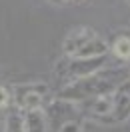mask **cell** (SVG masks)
I'll return each instance as SVG.
<instances>
[{
  "mask_svg": "<svg viewBox=\"0 0 130 132\" xmlns=\"http://www.w3.org/2000/svg\"><path fill=\"white\" fill-rule=\"evenodd\" d=\"M114 96V108L110 116L104 118L102 122H108V124H116V122H122L130 118V80L126 82H120V86L112 92Z\"/></svg>",
  "mask_w": 130,
  "mask_h": 132,
  "instance_id": "obj_1",
  "label": "cell"
},
{
  "mask_svg": "<svg viewBox=\"0 0 130 132\" xmlns=\"http://www.w3.org/2000/svg\"><path fill=\"white\" fill-rule=\"evenodd\" d=\"M106 66V56H94V58H74L70 66H68V74L80 80V78H86V76H92L100 72Z\"/></svg>",
  "mask_w": 130,
  "mask_h": 132,
  "instance_id": "obj_2",
  "label": "cell"
},
{
  "mask_svg": "<svg viewBox=\"0 0 130 132\" xmlns=\"http://www.w3.org/2000/svg\"><path fill=\"white\" fill-rule=\"evenodd\" d=\"M92 38H96V32H94V30H90V28H76V30H72V32L64 38L62 50H64L68 56H76Z\"/></svg>",
  "mask_w": 130,
  "mask_h": 132,
  "instance_id": "obj_3",
  "label": "cell"
},
{
  "mask_svg": "<svg viewBox=\"0 0 130 132\" xmlns=\"http://www.w3.org/2000/svg\"><path fill=\"white\" fill-rule=\"evenodd\" d=\"M44 92L46 88L42 86H20L16 90V104L18 108H22V110H36V108L42 106V96H44Z\"/></svg>",
  "mask_w": 130,
  "mask_h": 132,
  "instance_id": "obj_4",
  "label": "cell"
},
{
  "mask_svg": "<svg viewBox=\"0 0 130 132\" xmlns=\"http://www.w3.org/2000/svg\"><path fill=\"white\" fill-rule=\"evenodd\" d=\"M112 108H114V96H112V92H106V94L96 96V100L92 102L90 110H92V114H94V116H98L100 120H104V118L110 116Z\"/></svg>",
  "mask_w": 130,
  "mask_h": 132,
  "instance_id": "obj_5",
  "label": "cell"
},
{
  "mask_svg": "<svg viewBox=\"0 0 130 132\" xmlns=\"http://www.w3.org/2000/svg\"><path fill=\"white\" fill-rule=\"evenodd\" d=\"M26 122V132H46V116L40 108L28 110L24 116Z\"/></svg>",
  "mask_w": 130,
  "mask_h": 132,
  "instance_id": "obj_6",
  "label": "cell"
},
{
  "mask_svg": "<svg viewBox=\"0 0 130 132\" xmlns=\"http://www.w3.org/2000/svg\"><path fill=\"white\" fill-rule=\"evenodd\" d=\"M106 52H108V44L104 40H100V38H92V40L84 46V48L76 54L74 58H94V56H106Z\"/></svg>",
  "mask_w": 130,
  "mask_h": 132,
  "instance_id": "obj_7",
  "label": "cell"
},
{
  "mask_svg": "<svg viewBox=\"0 0 130 132\" xmlns=\"http://www.w3.org/2000/svg\"><path fill=\"white\" fill-rule=\"evenodd\" d=\"M4 132H26V122L24 116L20 114L18 110L10 112L6 116V122H4Z\"/></svg>",
  "mask_w": 130,
  "mask_h": 132,
  "instance_id": "obj_8",
  "label": "cell"
},
{
  "mask_svg": "<svg viewBox=\"0 0 130 132\" xmlns=\"http://www.w3.org/2000/svg\"><path fill=\"white\" fill-rule=\"evenodd\" d=\"M112 52L122 60H130V38L128 36H120L118 40L112 44Z\"/></svg>",
  "mask_w": 130,
  "mask_h": 132,
  "instance_id": "obj_9",
  "label": "cell"
},
{
  "mask_svg": "<svg viewBox=\"0 0 130 132\" xmlns=\"http://www.w3.org/2000/svg\"><path fill=\"white\" fill-rule=\"evenodd\" d=\"M60 132H82L80 124L74 122V120H68V122H64L62 126H60Z\"/></svg>",
  "mask_w": 130,
  "mask_h": 132,
  "instance_id": "obj_10",
  "label": "cell"
},
{
  "mask_svg": "<svg viewBox=\"0 0 130 132\" xmlns=\"http://www.w3.org/2000/svg\"><path fill=\"white\" fill-rule=\"evenodd\" d=\"M8 102H10V92H8V88L0 86V108L8 106Z\"/></svg>",
  "mask_w": 130,
  "mask_h": 132,
  "instance_id": "obj_11",
  "label": "cell"
}]
</instances>
